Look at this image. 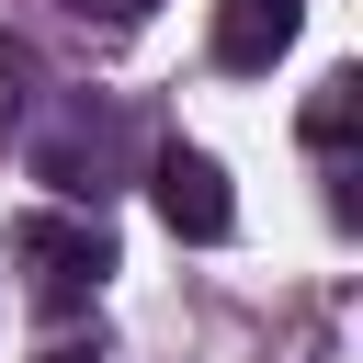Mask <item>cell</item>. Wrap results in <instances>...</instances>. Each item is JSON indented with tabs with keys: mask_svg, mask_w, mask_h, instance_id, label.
<instances>
[{
	"mask_svg": "<svg viewBox=\"0 0 363 363\" xmlns=\"http://www.w3.org/2000/svg\"><path fill=\"white\" fill-rule=\"evenodd\" d=\"M147 193H159V227H170V238H193V250L238 227V193H227V170H216L204 147H159Z\"/></svg>",
	"mask_w": 363,
	"mask_h": 363,
	"instance_id": "cell-1",
	"label": "cell"
},
{
	"mask_svg": "<svg viewBox=\"0 0 363 363\" xmlns=\"http://www.w3.org/2000/svg\"><path fill=\"white\" fill-rule=\"evenodd\" d=\"M11 261H23L45 295H79V284L113 272V238H102V216H23V227H11Z\"/></svg>",
	"mask_w": 363,
	"mask_h": 363,
	"instance_id": "cell-2",
	"label": "cell"
},
{
	"mask_svg": "<svg viewBox=\"0 0 363 363\" xmlns=\"http://www.w3.org/2000/svg\"><path fill=\"white\" fill-rule=\"evenodd\" d=\"M306 34V0H216V68H272Z\"/></svg>",
	"mask_w": 363,
	"mask_h": 363,
	"instance_id": "cell-3",
	"label": "cell"
},
{
	"mask_svg": "<svg viewBox=\"0 0 363 363\" xmlns=\"http://www.w3.org/2000/svg\"><path fill=\"white\" fill-rule=\"evenodd\" d=\"M352 113H363V79L340 68V79H318V102H306V136H318V147H340V136H352Z\"/></svg>",
	"mask_w": 363,
	"mask_h": 363,
	"instance_id": "cell-4",
	"label": "cell"
},
{
	"mask_svg": "<svg viewBox=\"0 0 363 363\" xmlns=\"http://www.w3.org/2000/svg\"><path fill=\"white\" fill-rule=\"evenodd\" d=\"M79 11H91V23H147L159 0H79Z\"/></svg>",
	"mask_w": 363,
	"mask_h": 363,
	"instance_id": "cell-5",
	"label": "cell"
},
{
	"mask_svg": "<svg viewBox=\"0 0 363 363\" xmlns=\"http://www.w3.org/2000/svg\"><path fill=\"white\" fill-rule=\"evenodd\" d=\"M45 363H91V352H45Z\"/></svg>",
	"mask_w": 363,
	"mask_h": 363,
	"instance_id": "cell-6",
	"label": "cell"
}]
</instances>
